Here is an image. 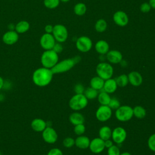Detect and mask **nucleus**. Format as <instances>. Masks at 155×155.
Instances as JSON below:
<instances>
[{
  "mask_svg": "<svg viewBox=\"0 0 155 155\" xmlns=\"http://www.w3.org/2000/svg\"><path fill=\"white\" fill-rule=\"evenodd\" d=\"M96 71L98 76L105 81L111 78L114 73V69L112 65L109 63L102 62L97 65Z\"/></svg>",
  "mask_w": 155,
  "mask_h": 155,
  "instance_id": "obj_5",
  "label": "nucleus"
},
{
  "mask_svg": "<svg viewBox=\"0 0 155 155\" xmlns=\"http://www.w3.org/2000/svg\"><path fill=\"white\" fill-rule=\"evenodd\" d=\"M94 28L96 31L99 33L104 32L107 28V23L104 19H99L96 21L94 25Z\"/></svg>",
  "mask_w": 155,
  "mask_h": 155,
  "instance_id": "obj_30",
  "label": "nucleus"
},
{
  "mask_svg": "<svg viewBox=\"0 0 155 155\" xmlns=\"http://www.w3.org/2000/svg\"><path fill=\"white\" fill-rule=\"evenodd\" d=\"M55 43L56 40L51 33H45L43 34L40 38V45L45 50H52Z\"/></svg>",
  "mask_w": 155,
  "mask_h": 155,
  "instance_id": "obj_12",
  "label": "nucleus"
},
{
  "mask_svg": "<svg viewBox=\"0 0 155 155\" xmlns=\"http://www.w3.org/2000/svg\"><path fill=\"white\" fill-rule=\"evenodd\" d=\"M104 140L99 137H96L90 140L89 148L90 151L94 154H99L104 151L105 149Z\"/></svg>",
  "mask_w": 155,
  "mask_h": 155,
  "instance_id": "obj_13",
  "label": "nucleus"
},
{
  "mask_svg": "<svg viewBox=\"0 0 155 155\" xmlns=\"http://www.w3.org/2000/svg\"><path fill=\"white\" fill-rule=\"evenodd\" d=\"M61 2H68L70 0H59Z\"/></svg>",
  "mask_w": 155,
  "mask_h": 155,
  "instance_id": "obj_47",
  "label": "nucleus"
},
{
  "mask_svg": "<svg viewBox=\"0 0 155 155\" xmlns=\"http://www.w3.org/2000/svg\"><path fill=\"white\" fill-rule=\"evenodd\" d=\"M120 155H131V154L130 153L125 151V152H124V153H120Z\"/></svg>",
  "mask_w": 155,
  "mask_h": 155,
  "instance_id": "obj_46",
  "label": "nucleus"
},
{
  "mask_svg": "<svg viewBox=\"0 0 155 155\" xmlns=\"http://www.w3.org/2000/svg\"><path fill=\"white\" fill-rule=\"evenodd\" d=\"M56 41L59 43L65 42L68 38V31L67 28L62 24H56L53 26L51 33Z\"/></svg>",
  "mask_w": 155,
  "mask_h": 155,
  "instance_id": "obj_7",
  "label": "nucleus"
},
{
  "mask_svg": "<svg viewBox=\"0 0 155 155\" xmlns=\"http://www.w3.org/2000/svg\"><path fill=\"white\" fill-rule=\"evenodd\" d=\"M148 147L150 150L155 152V133L151 134L148 139Z\"/></svg>",
  "mask_w": 155,
  "mask_h": 155,
  "instance_id": "obj_36",
  "label": "nucleus"
},
{
  "mask_svg": "<svg viewBox=\"0 0 155 155\" xmlns=\"http://www.w3.org/2000/svg\"><path fill=\"white\" fill-rule=\"evenodd\" d=\"M104 144H105V147L107 148H108L111 147L112 145H113V141L110 139H107L104 140Z\"/></svg>",
  "mask_w": 155,
  "mask_h": 155,
  "instance_id": "obj_43",
  "label": "nucleus"
},
{
  "mask_svg": "<svg viewBox=\"0 0 155 155\" xmlns=\"http://www.w3.org/2000/svg\"><path fill=\"white\" fill-rule=\"evenodd\" d=\"M151 8L155 9V0H150L148 2Z\"/></svg>",
  "mask_w": 155,
  "mask_h": 155,
  "instance_id": "obj_44",
  "label": "nucleus"
},
{
  "mask_svg": "<svg viewBox=\"0 0 155 155\" xmlns=\"http://www.w3.org/2000/svg\"><path fill=\"white\" fill-rule=\"evenodd\" d=\"M47 155H63V153L60 149L53 148L48 152Z\"/></svg>",
  "mask_w": 155,
  "mask_h": 155,
  "instance_id": "obj_40",
  "label": "nucleus"
},
{
  "mask_svg": "<svg viewBox=\"0 0 155 155\" xmlns=\"http://www.w3.org/2000/svg\"><path fill=\"white\" fill-rule=\"evenodd\" d=\"M90 143V140L87 136L81 135V136H79L75 139L74 145L78 148L84 150L89 148Z\"/></svg>",
  "mask_w": 155,
  "mask_h": 155,
  "instance_id": "obj_20",
  "label": "nucleus"
},
{
  "mask_svg": "<svg viewBox=\"0 0 155 155\" xmlns=\"http://www.w3.org/2000/svg\"><path fill=\"white\" fill-rule=\"evenodd\" d=\"M115 80H116L117 86L120 87H126L128 85V84L129 83L128 75H127L125 74H122L119 75L118 77H117L115 79Z\"/></svg>",
  "mask_w": 155,
  "mask_h": 155,
  "instance_id": "obj_31",
  "label": "nucleus"
},
{
  "mask_svg": "<svg viewBox=\"0 0 155 155\" xmlns=\"http://www.w3.org/2000/svg\"><path fill=\"white\" fill-rule=\"evenodd\" d=\"M42 137L43 140L48 143H54L58 138L56 131L51 127H47L42 132Z\"/></svg>",
  "mask_w": 155,
  "mask_h": 155,
  "instance_id": "obj_10",
  "label": "nucleus"
},
{
  "mask_svg": "<svg viewBox=\"0 0 155 155\" xmlns=\"http://www.w3.org/2000/svg\"><path fill=\"white\" fill-rule=\"evenodd\" d=\"M99 91L90 87L87 88L84 93L85 96L87 98L88 100H92L96 98L98 96Z\"/></svg>",
  "mask_w": 155,
  "mask_h": 155,
  "instance_id": "obj_28",
  "label": "nucleus"
},
{
  "mask_svg": "<svg viewBox=\"0 0 155 155\" xmlns=\"http://www.w3.org/2000/svg\"><path fill=\"white\" fill-rule=\"evenodd\" d=\"M59 0H44V5L45 7L49 9H54L58 7Z\"/></svg>",
  "mask_w": 155,
  "mask_h": 155,
  "instance_id": "obj_32",
  "label": "nucleus"
},
{
  "mask_svg": "<svg viewBox=\"0 0 155 155\" xmlns=\"http://www.w3.org/2000/svg\"><path fill=\"white\" fill-rule=\"evenodd\" d=\"M47 127L46 122L41 118H35L31 122V128L36 132H42Z\"/></svg>",
  "mask_w": 155,
  "mask_h": 155,
  "instance_id": "obj_18",
  "label": "nucleus"
},
{
  "mask_svg": "<svg viewBox=\"0 0 155 155\" xmlns=\"http://www.w3.org/2000/svg\"><path fill=\"white\" fill-rule=\"evenodd\" d=\"M133 116L137 119H143L145 117L147 111L145 109L140 105H137L133 108Z\"/></svg>",
  "mask_w": 155,
  "mask_h": 155,
  "instance_id": "obj_27",
  "label": "nucleus"
},
{
  "mask_svg": "<svg viewBox=\"0 0 155 155\" xmlns=\"http://www.w3.org/2000/svg\"><path fill=\"white\" fill-rule=\"evenodd\" d=\"M58 54L53 50H45L41 57L42 67L50 69H51L58 62Z\"/></svg>",
  "mask_w": 155,
  "mask_h": 155,
  "instance_id": "obj_3",
  "label": "nucleus"
},
{
  "mask_svg": "<svg viewBox=\"0 0 155 155\" xmlns=\"http://www.w3.org/2000/svg\"><path fill=\"white\" fill-rule=\"evenodd\" d=\"M95 50L100 54H105L109 51L108 43L104 40H99L95 44Z\"/></svg>",
  "mask_w": 155,
  "mask_h": 155,
  "instance_id": "obj_21",
  "label": "nucleus"
},
{
  "mask_svg": "<svg viewBox=\"0 0 155 155\" xmlns=\"http://www.w3.org/2000/svg\"><path fill=\"white\" fill-rule=\"evenodd\" d=\"M127 136V134L126 130L123 127H117L114 128V130L112 131L111 138L114 143L120 144L125 140Z\"/></svg>",
  "mask_w": 155,
  "mask_h": 155,
  "instance_id": "obj_11",
  "label": "nucleus"
},
{
  "mask_svg": "<svg viewBox=\"0 0 155 155\" xmlns=\"http://www.w3.org/2000/svg\"><path fill=\"white\" fill-rule=\"evenodd\" d=\"M129 83L134 87L140 86L143 82V78L140 73L136 71H131L128 74Z\"/></svg>",
  "mask_w": 155,
  "mask_h": 155,
  "instance_id": "obj_17",
  "label": "nucleus"
},
{
  "mask_svg": "<svg viewBox=\"0 0 155 155\" xmlns=\"http://www.w3.org/2000/svg\"><path fill=\"white\" fill-rule=\"evenodd\" d=\"M151 7L149 3L143 2L140 6V10L143 13H148L150 11Z\"/></svg>",
  "mask_w": 155,
  "mask_h": 155,
  "instance_id": "obj_38",
  "label": "nucleus"
},
{
  "mask_svg": "<svg viewBox=\"0 0 155 155\" xmlns=\"http://www.w3.org/2000/svg\"><path fill=\"white\" fill-rule=\"evenodd\" d=\"M74 90L76 94H84L85 89L83 85H82L81 84H78L74 86Z\"/></svg>",
  "mask_w": 155,
  "mask_h": 155,
  "instance_id": "obj_39",
  "label": "nucleus"
},
{
  "mask_svg": "<svg viewBox=\"0 0 155 155\" xmlns=\"http://www.w3.org/2000/svg\"><path fill=\"white\" fill-rule=\"evenodd\" d=\"M53 74L51 69L44 67H40L34 71L32 80L33 83L38 87H46L51 82Z\"/></svg>",
  "mask_w": 155,
  "mask_h": 155,
  "instance_id": "obj_1",
  "label": "nucleus"
},
{
  "mask_svg": "<svg viewBox=\"0 0 155 155\" xmlns=\"http://www.w3.org/2000/svg\"><path fill=\"white\" fill-rule=\"evenodd\" d=\"M42 155H47V154H42Z\"/></svg>",
  "mask_w": 155,
  "mask_h": 155,
  "instance_id": "obj_48",
  "label": "nucleus"
},
{
  "mask_svg": "<svg viewBox=\"0 0 155 155\" xmlns=\"http://www.w3.org/2000/svg\"><path fill=\"white\" fill-rule=\"evenodd\" d=\"M108 155H120V151L119 148L115 145H112L111 147L107 148Z\"/></svg>",
  "mask_w": 155,
  "mask_h": 155,
  "instance_id": "obj_35",
  "label": "nucleus"
},
{
  "mask_svg": "<svg viewBox=\"0 0 155 155\" xmlns=\"http://www.w3.org/2000/svg\"><path fill=\"white\" fill-rule=\"evenodd\" d=\"M30 29V24L27 21H21L15 25V31L18 34L24 33Z\"/></svg>",
  "mask_w": 155,
  "mask_h": 155,
  "instance_id": "obj_24",
  "label": "nucleus"
},
{
  "mask_svg": "<svg viewBox=\"0 0 155 155\" xmlns=\"http://www.w3.org/2000/svg\"><path fill=\"white\" fill-rule=\"evenodd\" d=\"M112 115V110L108 105H101L96 111V117L101 122H106Z\"/></svg>",
  "mask_w": 155,
  "mask_h": 155,
  "instance_id": "obj_8",
  "label": "nucleus"
},
{
  "mask_svg": "<svg viewBox=\"0 0 155 155\" xmlns=\"http://www.w3.org/2000/svg\"><path fill=\"white\" fill-rule=\"evenodd\" d=\"M2 39L6 45H13L18 41L19 34L15 30H9L3 35Z\"/></svg>",
  "mask_w": 155,
  "mask_h": 155,
  "instance_id": "obj_15",
  "label": "nucleus"
},
{
  "mask_svg": "<svg viewBox=\"0 0 155 155\" xmlns=\"http://www.w3.org/2000/svg\"><path fill=\"white\" fill-rule=\"evenodd\" d=\"M97 98L99 104L102 105H108L111 99L109 94L104 90L98 94Z\"/></svg>",
  "mask_w": 155,
  "mask_h": 155,
  "instance_id": "obj_26",
  "label": "nucleus"
},
{
  "mask_svg": "<svg viewBox=\"0 0 155 155\" xmlns=\"http://www.w3.org/2000/svg\"><path fill=\"white\" fill-rule=\"evenodd\" d=\"M81 60V58L78 56L71 58L64 59L58 62L51 70L53 74H58L67 72L70 70L76 64Z\"/></svg>",
  "mask_w": 155,
  "mask_h": 155,
  "instance_id": "obj_2",
  "label": "nucleus"
},
{
  "mask_svg": "<svg viewBox=\"0 0 155 155\" xmlns=\"http://www.w3.org/2000/svg\"><path fill=\"white\" fill-rule=\"evenodd\" d=\"M74 12L78 16L84 15L87 11V7L85 4L79 2L76 4L74 7Z\"/></svg>",
  "mask_w": 155,
  "mask_h": 155,
  "instance_id": "obj_29",
  "label": "nucleus"
},
{
  "mask_svg": "<svg viewBox=\"0 0 155 155\" xmlns=\"http://www.w3.org/2000/svg\"><path fill=\"white\" fill-rule=\"evenodd\" d=\"M4 79L3 78L0 76V90L2 89V88L4 86Z\"/></svg>",
  "mask_w": 155,
  "mask_h": 155,
  "instance_id": "obj_45",
  "label": "nucleus"
},
{
  "mask_svg": "<svg viewBox=\"0 0 155 155\" xmlns=\"http://www.w3.org/2000/svg\"><path fill=\"white\" fill-rule=\"evenodd\" d=\"M116 118L120 122H127L133 117V109L128 105L120 106L115 111Z\"/></svg>",
  "mask_w": 155,
  "mask_h": 155,
  "instance_id": "obj_6",
  "label": "nucleus"
},
{
  "mask_svg": "<svg viewBox=\"0 0 155 155\" xmlns=\"http://www.w3.org/2000/svg\"><path fill=\"white\" fill-rule=\"evenodd\" d=\"M117 88V85L114 79L110 78L104 81V84L103 87V90L108 94L113 93L116 91Z\"/></svg>",
  "mask_w": 155,
  "mask_h": 155,
  "instance_id": "obj_19",
  "label": "nucleus"
},
{
  "mask_svg": "<svg viewBox=\"0 0 155 155\" xmlns=\"http://www.w3.org/2000/svg\"><path fill=\"white\" fill-rule=\"evenodd\" d=\"M52 50H53L56 53H57L58 54V53H61V52L62 51V50H63V47H62V45L61 44V43H59V42L56 43V42Z\"/></svg>",
  "mask_w": 155,
  "mask_h": 155,
  "instance_id": "obj_41",
  "label": "nucleus"
},
{
  "mask_svg": "<svg viewBox=\"0 0 155 155\" xmlns=\"http://www.w3.org/2000/svg\"><path fill=\"white\" fill-rule=\"evenodd\" d=\"M104 81H105L99 76H94L90 80V87L97 91H100L103 89Z\"/></svg>",
  "mask_w": 155,
  "mask_h": 155,
  "instance_id": "obj_23",
  "label": "nucleus"
},
{
  "mask_svg": "<svg viewBox=\"0 0 155 155\" xmlns=\"http://www.w3.org/2000/svg\"><path fill=\"white\" fill-rule=\"evenodd\" d=\"M69 120L70 123L74 125L84 124L85 122V117L82 114L79 112H74L69 116Z\"/></svg>",
  "mask_w": 155,
  "mask_h": 155,
  "instance_id": "obj_22",
  "label": "nucleus"
},
{
  "mask_svg": "<svg viewBox=\"0 0 155 155\" xmlns=\"http://www.w3.org/2000/svg\"><path fill=\"white\" fill-rule=\"evenodd\" d=\"M115 24L120 27L126 26L129 21L128 15L123 11H117L114 13L113 17Z\"/></svg>",
  "mask_w": 155,
  "mask_h": 155,
  "instance_id": "obj_14",
  "label": "nucleus"
},
{
  "mask_svg": "<svg viewBox=\"0 0 155 155\" xmlns=\"http://www.w3.org/2000/svg\"><path fill=\"white\" fill-rule=\"evenodd\" d=\"M106 58L109 62L116 64L120 63L122 61L123 56L119 51L112 50L108 51V53L106 54Z\"/></svg>",
  "mask_w": 155,
  "mask_h": 155,
  "instance_id": "obj_16",
  "label": "nucleus"
},
{
  "mask_svg": "<svg viewBox=\"0 0 155 155\" xmlns=\"http://www.w3.org/2000/svg\"><path fill=\"white\" fill-rule=\"evenodd\" d=\"M108 106L110 107V108L111 110H116L120 106V102L119 101V100L115 97L114 98H111L110 100V102L108 104Z\"/></svg>",
  "mask_w": 155,
  "mask_h": 155,
  "instance_id": "obj_37",
  "label": "nucleus"
},
{
  "mask_svg": "<svg viewBox=\"0 0 155 155\" xmlns=\"http://www.w3.org/2000/svg\"><path fill=\"white\" fill-rule=\"evenodd\" d=\"M73 131L74 133L78 136L82 135L85 131V127L84 124L74 125Z\"/></svg>",
  "mask_w": 155,
  "mask_h": 155,
  "instance_id": "obj_34",
  "label": "nucleus"
},
{
  "mask_svg": "<svg viewBox=\"0 0 155 155\" xmlns=\"http://www.w3.org/2000/svg\"><path fill=\"white\" fill-rule=\"evenodd\" d=\"M62 144L64 147L70 148L73 147L75 144V140L71 137H65L62 142Z\"/></svg>",
  "mask_w": 155,
  "mask_h": 155,
  "instance_id": "obj_33",
  "label": "nucleus"
},
{
  "mask_svg": "<svg viewBox=\"0 0 155 155\" xmlns=\"http://www.w3.org/2000/svg\"><path fill=\"white\" fill-rule=\"evenodd\" d=\"M88 102V100L84 94H76L70 98L68 105L71 109L78 111L85 108Z\"/></svg>",
  "mask_w": 155,
  "mask_h": 155,
  "instance_id": "obj_4",
  "label": "nucleus"
},
{
  "mask_svg": "<svg viewBox=\"0 0 155 155\" xmlns=\"http://www.w3.org/2000/svg\"><path fill=\"white\" fill-rule=\"evenodd\" d=\"M93 43L91 39L87 36H82L78 38L76 46L77 49L82 53L89 51L92 48Z\"/></svg>",
  "mask_w": 155,
  "mask_h": 155,
  "instance_id": "obj_9",
  "label": "nucleus"
},
{
  "mask_svg": "<svg viewBox=\"0 0 155 155\" xmlns=\"http://www.w3.org/2000/svg\"><path fill=\"white\" fill-rule=\"evenodd\" d=\"M112 130L108 126L102 127L99 131V136L101 139L104 140L110 139L111 137Z\"/></svg>",
  "mask_w": 155,
  "mask_h": 155,
  "instance_id": "obj_25",
  "label": "nucleus"
},
{
  "mask_svg": "<svg viewBox=\"0 0 155 155\" xmlns=\"http://www.w3.org/2000/svg\"><path fill=\"white\" fill-rule=\"evenodd\" d=\"M44 30H45V31L46 33H51V34L53 32V26L50 24H47L45 26Z\"/></svg>",
  "mask_w": 155,
  "mask_h": 155,
  "instance_id": "obj_42",
  "label": "nucleus"
}]
</instances>
